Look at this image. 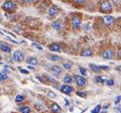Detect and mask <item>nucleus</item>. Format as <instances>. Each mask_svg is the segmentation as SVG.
I'll return each instance as SVG.
<instances>
[{
	"label": "nucleus",
	"instance_id": "f257e3e1",
	"mask_svg": "<svg viewBox=\"0 0 121 113\" xmlns=\"http://www.w3.org/2000/svg\"><path fill=\"white\" fill-rule=\"evenodd\" d=\"M99 9L103 13H110L113 11V6L110 0H103L100 4Z\"/></svg>",
	"mask_w": 121,
	"mask_h": 113
},
{
	"label": "nucleus",
	"instance_id": "f03ea898",
	"mask_svg": "<svg viewBox=\"0 0 121 113\" xmlns=\"http://www.w3.org/2000/svg\"><path fill=\"white\" fill-rule=\"evenodd\" d=\"M16 7H17L16 3L14 1H12V0H6V1H4V3L2 4L3 10L7 11V12H12V11H14L16 9Z\"/></svg>",
	"mask_w": 121,
	"mask_h": 113
},
{
	"label": "nucleus",
	"instance_id": "7ed1b4c3",
	"mask_svg": "<svg viewBox=\"0 0 121 113\" xmlns=\"http://www.w3.org/2000/svg\"><path fill=\"white\" fill-rule=\"evenodd\" d=\"M71 24H72V27H73L74 29H78V28H80V26L82 24V18L81 16H77V15H75L72 17V20H71Z\"/></svg>",
	"mask_w": 121,
	"mask_h": 113
},
{
	"label": "nucleus",
	"instance_id": "20e7f679",
	"mask_svg": "<svg viewBox=\"0 0 121 113\" xmlns=\"http://www.w3.org/2000/svg\"><path fill=\"white\" fill-rule=\"evenodd\" d=\"M59 12H60V8L56 5L54 4V5H52L50 8H48V15L50 16V17H54L56 15H58Z\"/></svg>",
	"mask_w": 121,
	"mask_h": 113
},
{
	"label": "nucleus",
	"instance_id": "39448f33",
	"mask_svg": "<svg viewBox=\"0 0 121 113\" xmlns=\"http://www.w3.org/2000/svg\"><path fill=\"white\" fill-rule=\"evenodd\" d=\"M13 60L17 63H21L24 61V55L23 52H20V51H15L13 52Z\"/></svg>",
	"mask_w": 121,
	"mask_h": 113
},
{
	"label": "nucleus",
	"instance_id": "423d86ee",
	"mask_svg": "<svg viewBox=\"0 0 121 113\" xmlns=\"http://www.w3.org/2000/svg\"><path fill=\"white\" fill-rule=\"evenodd\" d=\"M101 56L104 60H112L114 58V52H113V50H111V48H108V50H105L102 52Z\"/></svg>",
	"mask_w": 121,
	"mask_h": 113
},
{
	"label": "nucleus",
	"instance_id": "0eeeda50",
	"mask_svg": "<svg viewBox=\"0 0 121 113\" xmlns=\"http://www.w3.org/2000/svg\"><path fill=\"white\" fill-rule=\"evenodd\" d=\"M103 21H104V23L106 25H108V26H112V25H114L115 24V22H116V19L113 16L111 15H105L103 17Z\"/></svg>",
	"mask_w": 121,
	"mask_h": 113
},
{
	"label": "nucleus",
	"instance_id": "6e6552de",
	"mask_svg": "<svg viewBox=\"0 0 121 113\" xmlns=\"http://www.w3.org/2000/svg\"><path fill=\"white\" fill-rule=\"evenodd\" d=\"M60 91H62L63 93L70 95V94L73 93L74 88H73V87H71V86H69V84H65V85H62V86H60Z\"/></svg>",
	"mask_w": 121,
	"mask_h": 113
},
{
	"label": "nucleus",
	"instance_id": "1a4fd4ad",
	"mask_svg": "<svg viewBox=\"0 0 121 113\" xmlns=\"http://www.w3.org/2000/svg\"><path fill=\"white\" fill-rule=\"evenodd\" d=\"M75 81H76V83H77V85L80 86V87L85 86L86 83H87L86 79L83 76H80V75H76V76H75Z\"/></svg>",
	"mask_w": 121,
	"mask_h": 113
},
{
	"label": "nucleus",
	"instance_id": "9d476101",
	"mask_svg": "<svg viewBox=\"0 0 121 113\" xmlns=\"http://www.w3.org/2000/svg\"><path fill=\"white\" fill-rule=\"evenodd\" d=\"M51 71L52 72V74L55 75V76H60V74L63 73V71H62V68L60 67H59V66H56V65H55V66H52V68H51Z\"/></svg>",
	"mask_w": 121,
	"mask_h": 113
},
{
	"label": "nucleus",
	"instance_id": "9b49d317",
	"mask_svg": "<svg viewBox=\"0 0 121 113\" xmlns=\"http://www.w3.org/2000/svg\"><path fill=\"white\" fill-rule=\"evenodd\" d=\"M0 50H1L2 52H11L10 46L9 44H7L6 43H3V41L0 43Z\"/></svg>",
	"mask_w": 121,
	"mask_h": 113
},
{
	"label": "nucleus",
	"instance_id": "f8f14e48",
	"mask_svg": "<svg viewBox=\"0 0 121 113\" xmlns=\"http://www.w3.org/2000/svg\"><path fill=\"white\" fill-rule=\"evenodd\" d=\"M52 26L55 30H60V29L63 28V23H62L60 20H56L52 23Z\"/></svg>",
	"mask_w": 121,
	"mask_h": 113
},
{
	"label": "nucleus",
	"instance_id": "ddd939ff",
	"mask_svg": "<svg viewBox=\"0 0 121 113\" xmlns=\"http://www.w3.org/2000/svg\"><path fill=\"white\" fill-rule=\"evenodd\" d=\"M48 48H50V51H52V52H60L62 51V48H60V46L58 43H51L50 46H48Z\"/></svg>",
	"mask_w": 121,
	"mask_h": 113
},
{
	"label": "nucleus",
	"instance_id": "4468645a",
	"mask_svg": "<svg viewBox=\"0 0 121 113\" xmlns=\"http://www.w3.org/2000/svg\"><path fill=\"white\" fill-rule=\"evenodd\" d=\"M26 63L31 66H36L37 64H39V60H37L35 56H29V58L26 60Z\"/></svg>",
	"mask_w": 121,
	"mask_h": 113
},
{
	"label": "nucleus",
	"instance_id": "2eb2a0df",
	"mask_svg": "<svg viewBox=\"0 0 121 113\" xmlns=\"http://www.w3.org/2000/svg\"><path fill=\"white\" fill-rule=\"evenodd\" d=\"M93 55H94V52L91 48H84V50L81 52L82 56H92Z\"/></svg>",
	"mask_w": 121,
	"mask_h": 113
},
{
	"label": "nucleus",
	"instance_id": "dca6fc26",
	"mask_svg": "<svg viewBox=\"0 0 121 113\" xmlns=\"http://www.w3.org/2000/svg\"><path fill=\"white\" fill-rule=\"evenodd\" d=\"M51 109L54 113H60L62 112V108H60V105L56 104V103H52V106H51Z\"/></svg>",
	"mask_w": 121,
	"mask_h": 113
},
{
	"label": "nucleus",
	"instance_id": "f3484780",
	"mask_svg": "<svg viewBox=\"0 0 121 113\" xmlns=\"http://www.w3.org/2000/svg\"><path fill=\"white\" fill-rule=\"evenodd\" d=\"M89 67H90V69L92 70L94 73H101V71H102L101 67H100V66L95 65V64H90Z\"/></svg>",
	"mask_w": 121,
	"mask_h": 113
},
{
	"label": "nucleus",
	"instance_id": "a211bd4d",
	"mask_svg": "<svg viewBox=\"0 0 121 113\" xmlns=\"http://www.w3.org/2000/svg\"><path fill=\"white\" fill-rule=\"evenodd\" d=\"M63 67L65 68L66 70H71L72 67H73V62L72 61H65L63 63Z\"/></svg>",
	"mask_w": 121,
	"mask_h": 113
},
{
	"label": "nucleus",
	"instance_id": "6ab92c4d",
	"mask_svg": "<svg viewBox=\"0 0 121 113\" xmlns=\"http://www.w3.org/2000/svg\"><path fill=\"white\" fill-rule=\"evenodd\" d=\"M64 82H65L66 84H72V83L74 82V79L72 76H70V75H66V76L64 77Z\"/></svg>",
	"mask_w": 121,
	"mask_h": 113
},
{
	"label": "nucleus",
	"instance_id": "aec40b11",
	"mask_svg": "<svg viewBox=\"0 0 121 113\" xmlns=\"http://www.w3.org/2000/svg\"><path fill=\"white\" fill-rule=\"evenodd\" d=\"M19 111L21 113H30V108L28 106H25V105H23V106L19 107Z\"/></svg>",
	"mask_w": 121,
	"mask_h": 113
},
{
	"label": "nucleus",
	"instance_id": "412c9836",
	"mask_svg": "<svg viewBox=\"0 0 121 113\" xmlns=\"http://www.w3.org/2000/svg\"><path fill=\"white\" fill-rule=\"evenodd\" d=\"M7 79H8V76H7V74L5 72H3V73L0 72V82L5 81V80H7Z\"/></svg>",
	"mask_w": 121,
	"mask_h": 113
},
{
	"label": "nucleus",
	"instance_id": "4be33fe9",
	"mask_svg": "<svg viewBox=\"0 0 121 113\" xmlns=\"http://www.w3.org/2000/svg\"><path fill=\"white\" fill-rule=\"evenodd\" d=\"M95 80H96V82H98V83H103V82H105L107 79H106L104 76H97L96 78H95Z\"/></svg>",
	"mask_w": 121,
	"mask_h": 113
},
{
	"label": "nucleus",
	"instance_id": "5701e85b",
	"mask_svg": "<svg viewBox=\"0 0 121 113\" xmlns=\"http://www.w3.org/2000/svg\"><path fill=\"white\" fill-rule=\"evenodd\" d=\"M48 58H50V60H51V61H54V62L60 61V56H56V55H52V56H48Z\"/></svg>",
	"mask_w": 121,
	"mask_h": 113
},
{
	"label": "nucleus",
	"instance_id": "b1692460",
	"mask_svg": "<svg viewBox=\"0 0 121 113\" xmlns=\"http://www.w3.org/2000/svg\"><path fill=\"white\" fill-rule=\"evenodd\" d=\"M23 100H24L23 95H17L16 97H15V102H16V103H20Z\"/></svg>",
	"mask_w": 121,
	"mask_h": 113
},
{
	"label": "nucleus",
	"instance_id": "393cba45",
	"mask_svg": "<svg viewBox=\"0 0 121 113\" xmlns=\"http://www.w3.org/2000/svg\"><path fill=\"white\" fill-rule=\"evenodd\" d=\"M100 110H101V105H97L92 110V113H100Z\"/></svg>",
	"mask_w": 121,
	"mask_h": 113
},
{
	"label": "nucleus",
	"instance_id": "a878e982",
	"mask_svg": "<svg viewBox=\"0 0 121 113\" xmlns=\"http://www.w3.org/2000/svg\"><path fill=\"white\" fill-rule=\"evenodd\" d=\"M79 71H80V73L83 75V76H87V70L85 69V68L80 67V68H79Z\"/></svg>",
	"mask_w": 121,
	"mask_h": 113
},
{
	"label": "nucleus",
	"instance_id": "bb28decb",
	"mask_svg": "<svg viewBox=\"0 0 121 113\" xmlns=\"http://www.w3.org/2000/svg\"><path fill=\"white\" fill-rule=\"evenodd\" d=\"M106 84H107V86H114V80H112V79H110V80H106Z\"/></svg>",
	"mask_w": 121,
	"mask_h": 113
},
{
	"label": "nucleus",
	"instance_id": "cd10ccee",
	"mask_svg": "<svg viewBox=\"0 0 121 113\" xmlns=\"http://www.w3.org/2000/svg\"><path fill=\"white\" fill-rule=\"evenodd\" d=\"M32 47H35V48H36L37 50H39V51H43V47L41 46H39V43H32Z\"/></svg>",
	"mask_w": 121,
	"mask_h": 113
},
{
	"label": "nucleus",
	"instance_id": "c85d7f7f",
	"mask_svg": "<svg viewBox=\"0 0 121 113\" xmlns=\"http://www.w3.org/2000/svg\"><path fill=\"white\" fill-rule=\"evenodd\" d=\"M77 95L78 96H80V97H86L87 96V93H85V92H81V91H77Z\"/></svg>",
	"mask_w": 121,
	"mask_h": 113
},
{
	"label": "nucleus",
	"instance_id": "c756f323",
	"mask_svg": "<svg viewBox=\"0 0 121 113\" xmlns=\"http://www.w3.org/2000/svg\"><path fill=\"white\" fill-rule=\"evenodd\" d=\"M48 96L50 97V98H52V99H54V98H56V93H54V92H52V91H50L48 93Z\"/></svg>",
	"mask_w": 121,
	"mask_h": 113
},
{
	"label": "nucleus",
	"instance_id": "7c9ffc66",
	"mask_svg": "<svg viewBox=\"0 0 121 113\" xmlns=\"http://www.w3.org/2000/svg\"><path fill=\"white\" fill-rule=\"evenodd\" d=\"M121 101V95H119V96H117L116 98H115V100H114V103L115 104H118L119 102Z\"/></svg>",
	"mask_w": 121,
	"mask_h": 113
},
{
	"label": "nucleus",
	"instance_id": "2f4dec72",
	"mask_svg": "<svg viewBox=\"0 0 121 113\" xmlns=\"http://www.w3.org/2000/svg\"><path fill=\"white\" fill-rule=\"evenodd\" d=\"M75 3H77V4H84L86 2V0H74Z\"/></svg>",
	"mask_w": 121,
	"mask_h": 113
},
{
	"label": "nucleus",
	"instance_id": "473e14b6",
	"mask_svg": "<svg viewBox=\"0 0 121 113\" xmlns=\"http://www.w3.org/2000/svg\"><path fill=\"white\" fill-rule=\"evenodd\" d=\"M117 56H118V58L121 60V48H119V50L117 51Z\"/></svg>",
	"mask_w": 121,
	"mask_h": 113
},
{
	"label": "nucleus",
	"instance_id": "72a5a7b5",
	"mask_svg": "<svg viewBox=\"0 0 121 113\" xmlns=\"http://www.w3.org/2000/svg\"><path fill=\"white\" fill-rule=\"evenodd\" d=\"M19 70H20V72H21L22 74H28V71H27V70H24V69H20V68H19Z\"/></svg>",
	"mask_w": 121,
	"mask_h": 113
},
{
	"label": "nucleus",
	"instance_id": "f704fd0d",
	"mask_svg": "<svg viewBox=\"0 0 121 113\" xmlns=\"http://www.w3.org/2000/svg\"><path fill=\"white\" fill-rule=\"evenodd\" d=\"M100 67H101V69H102V70H104V71L109 70V67H108V66H100Z\"/></svg>",
	"mask_w": 121,
	"mask_h": 113
},
{
	"label": "nucleus",
	"instance_id": "c9c22d12",
	"mask_svg": "<svg viewBox=\"0 0 121 113\" xmlns=\"http://www.w3.org/2000/svg\"><path fill=\"white\" fill-rule=\"evenodd\" d=\"M23 3H31V2H33L35 0H21Z\"/></svg>",
	"mask_w": 121,
	"mask_h": 113
},
{
	"label": "nucleus",
	"instance_id": "e433bc0d",
	"mask_svg": "<svg viewBox=\"0 0 121 113\" xmlns=\"http://www.w3.org/2000/svg\"><path fill=\"white\" fill-rule=\"evenodd\" d=\"M47 78H48V80L50 81V82H55V79H54V78H52L51 76H47Z\"/></svg>",
	"mask_w": 121,
	"mask_h": 113
},
{
	"label": "nucleus",
	"instance_id": "4c0bfd02",
	"mask_svg": "<svg viewBox=\"0 0 121 113\" xmlns=\"http://www.w3.org/2000/svg\"><path fill=\"white\" fill-rule=\"evenodd\" d=\"M116 70H117V71H119V72L121 73V66H118V67H117V68H116Z\"/></svg>",
	"mask_w": 121,
	"mask_h": 113
},
{
	"label": "nucleus",
	"instance_id": "58836bf2",
	"mask_svg": "<svg viewBox=\"0 0 121 113\" xmlns=\"http://www.w3.org/2000/svg\"><path fill=\"white\" fill-rule=\"evenodd\" d=\"M118 22H119V24H120V26H121V17H120L119 19H118Z\"/></svg>",
	"mask_w": 121,
	"mask_h": 113
},
{
	"label": "nucleus",
	"instance_id": "ea45409f",
	"mask_svg": "<svg viewBox=\"0 0 121 113\" xmlns=\"http://www.w3.org/2000/svg\"><path fill=\"white\" fill-rule=\"evenodd\" d=\"M118 111L121 113V107H119V108H118Z\"/></svg>",
	"mask_w": 121,
	"mask_h": 113
},
{
	"label": "nucleus",
	"instance_id": "a19ab883",
	"mask_svg": "<svg viewBox=\"0 0 121 113\" xmlns=\"http://www.w3.org/2000/svg\"><path fill=\"white\" fill-rule=\"evenodd\" d=\"M1 59H2V58H1V56H0V62H1Z\"/></svg>",
	"mask_w": 121,
	"mask_h": 113
}]
</instances>
